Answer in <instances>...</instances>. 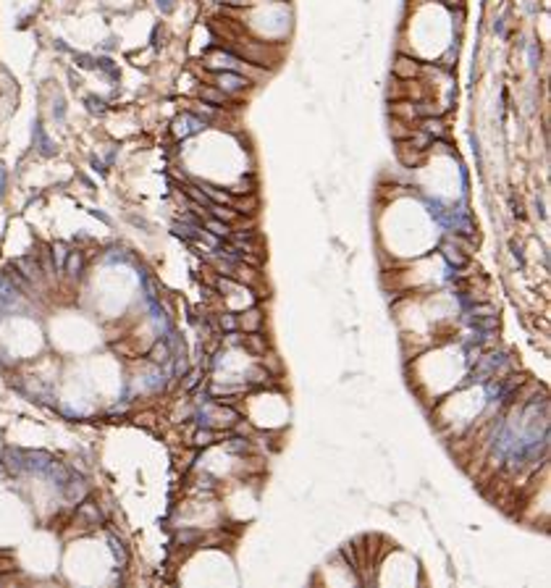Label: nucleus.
I'll list each match as a JSON object with an SVG mask.
<instances>
[{"label":"nucleus","instance_id":"obj_1","mask_svg":"<svg viewBox=\"0 0 551 588\" xmlns=\"http://www.w3.org/2000/svg\"><path fill=\"white\" fill-rule=\"evenodd\" d=\"M216 87L226 95H239L250 87V79L242 76L239 71H216Z\"/></svg>","mask_w":551,"mask_h":588},{"label":"nucleus","instance_id":"obj_2","mask_svg":"<svg viewBox=\"0 0 551 588\" xmlns=\"http://www.w3.org/2000/svg\"><path fill=\"white\" fill-rule=\"evenodd\" d=\"M205 66L210 71H242V60L231 53H223V50H210L205 55Z\"/></svg>","mask_w":551,"mask_h":588},{"label":"nucleus","instance_id":"obj_3","mask_svg":"<svg viewBox=\"0 0 551 588\" xmlns=\"http://www.w3.org/2000/svg\"><path fill=\"white\" fill-rule=\"evenodd\" d=\"M205 126H208L205 118L194 116V113H184V116H179V118L174 121V134H176L179 139H184V137H189V134L202 132Z\"/></svg>","mask_w":551,"mask_h":588},{"label":"nucleus","instance_id":"obj_4","mask_svg":"<svg viewBox=\"0 0 551 588\" xmlns=\"http://www.w3.org/2000/svg\"><path fill=\"white\" fill-rule=\"evenodd\" d=\"M32 139H35V147H37V152H40L42 158H53L55 152H58V145L48 137V132H45L40 118H35V123H32Z\"/></svg>","mask_w":551,"mask_h":588},{"label":"nucleus","instance_id":"obj_5","mask_svg":"<svg viewBox=\"0 0 551 588\" xmlns=\"http://www.w3.org/2000/svg\"><path fill=\"white\" fill-rule=\"evenodd\" d=\"M501 365V352H491V354H486V357H480V363L475 365V381H488V378H494L496 376V370Z\"/></svg>","mask_w":551,"mask_h":588},{"label":"nucleus","instance_id":"obj_6","mask_svg":"<svg viewBox=\"0 0 551 588\" xmlns=\"http://www.w3.org/2000/svg\"><path fill=\"white\" fill-rule=\"evenodd\" d=\"M418 74H420V63H415V60L407 58V55L396 58V63H394V76H396V79L409 82V79H415Z\"/></svg>","mask_w":551,"mask_h":588},{"label":"nucleus","instance_id":"obj_7","mask_svg":"<svg viewBox=\"0 0 551 588\" xmlns=\"http://www.w3.org/2000/svg\"><path fill=\"white\" fill-rule=\"evenodd\" d=\"M50 462H53V457H50L48 452H24V470L45 473Z\"/></svg>","mask_w":551,"mask_h":588},{"label":"nucleus","instance_id":"obj_8","mask_svg":"<svg viewBox=\"0 0 551 588\" xmlns=\"http://www.w3.org/2000/svg\"><path fill=\"white\" fill-rule=\"evenodd\" d=\"M3 462H6V468L11 470V473H21L24 470V452L21 449H8L3 452Z\"/></svg>","mask_w":551,"mask_h":588},{"label":"nucleus","instance_id":"obj_9","mask_svg":"<svg viewBox=\"0 0 551 588\" xmlns=\"http://www.w3.org/2000/svg\"><path fill=\"white\" fill-rule=\"evenodd\" d=\"M45 473H50V478H53V481H55L60 488H63V486L68 483V478H71V470L63 468V465H60V462H55V460L48 465V470H45Z\"/></svg>","mask_w":551,"mask_h":588},{"label":"nucleus","instance_id":"obj_10","mask_svg":"<svg viewBox=\"0 0 551 588\" xmlns=\"http://www.w3.org/2000/svg\"><path fill=\"white\" fill-rule=\"evenodd\" d=\"M13 268H16V271H21L26 281H35V278H37V273H40V268H37V260H32V257H21V260H16V263H13Z\"/></svg>","mask_w":551,"mask_h":588},{"label":"nucleus","instance_id":"obj_11","mask_svg":"<svg viewBox=\"0 0 551 588\" xmlns=\"http://www.w3.org/2000/svg\"><path fill=\"white\" fill-rule=\"evenodd\" d=\"M150 360L155 363V365H165L168 360H171V347H168L165 342H158L155 347L150 349Z\"/></svg>","mask_w":551,"mask_h":588},{"label":"nucleus","instance_id":"obj_12","mask_svg":"<svg viewBox=\"0 0 551 588\" xmlns=\"http://www.w3.org/2000/svg\"><path fill=\"white\" fill-rule=\"evenodd\" d=\"M200 97H202L208 105H226V103H228V95H226V92L213 89V87H205V89L200 92Z\"/></svg>","mask_w":551,"mask_h":588},{"label":"nucleus","instance_id":"obj_13","mask_svg":"<svg viewBox=\"0 0 551 588\" xmlns=\"http://www.w3.org/2000/svg\"><path fill=\"white\" fill-rule=\"evenodd\" d=\"M82 266H84L82 252H68V255H66L63 268H66V273H68V276H79V273H82Z\"/></svg>","mask_w":551,"mask_h":588},{"label":"nucleus","instance_id":"obj_14","mask_svg":"<svg viewBox=\"0 0 551 588\" xmlns=\"http://www.w3.org/2000/svg\"><path fill=\"white\" fill-rule=\"evenodd\" d=\"M79 517H87V522L89 525H100L102 522V515H100V509L92 504V502H84L82 507H79Z\"/></svg>","mask_w":551,"mask_h":588},{"label":"nucleus","instance_id":"obj_15","mask_svg":"<svg viewBox=\"0 0 551 588\" xmlns=\"http://www.w3.org/2000/svg\"><path fill=\"white\" fill-rule=\"evenodd\" d=\"M16 286H13L8 278L6 281H0V307H8V305H13V300H16Z\"/></svg>","mask_w":551,"mask_h":588},{"label":"nucleus","instance_id":"obj_16","mask_svg":"<svg viewBox=\"0 0 551 588\" xmlns=\"http://www.w3.org/2000/svg\"><path fill=\"white\" fill-rule=\"evenodd\" d=\"M244 347L252 349L255 354H265V339L260 336L257 331H252L250 336H244Z\"/></svg>","mask_w":551,"mask_h":588},{"label":"nucleus","instance_id":"obj_17","mask_svg":"<svg viewBox=\"0 0 551 588\" xmlns=\"http://www.w3.org/2000/svg\"><path fill=\"white\" fill-rule=\"evenodd\" d=\"M84 105H87V111H89L92 116H102L105 111H108L105 100H102V97H97V95H87V97H84Z\"/></svg>","mask_w":551,"mask_h":588},{"label":"nucleus","instance_id":"obj_18","mask_svg":"<svg viewBox=\"0 0 551 588\" xmlns=\"http://www.w3.org/2000/svg\"><path fill=\"white\" fill-rule=\"evenodd\" d=\"M441 252H443V257H446L454 268H465V266H467V257H465V255H459V250H452L449 244H443V247H441Z\"/></svg>","mask_w":551,"mask_h":588},{"label":"nucleus","instance_id":"obj_19","mask_svg":"<svg viewBox=\"0 0 551 588\" xmlns=\"http://www.w3.org/2000/svg\"><path fill=\"white\" fill-rule=\"evenodd\" d=\"M200 541H202L200 531H179L176 533V544H181V546H194V544H200Z\"/></svg>","mask_w":551,"mask_h":588},{"label":"nucleus","instance_id":"obj_20","mask_svg":"<svg viewBox=\"0 0 551 588\" xmlns=\"http://www.w3.org/2000/svg\"><path fill=\"white\" fill-rule=\"evenodd\" d=\"M184 192H187V197L189 200H194V203L197 205H202V208H210V203H213V200L200 189V187H192V184H189V187H184Z\"/></svg>","mask_w":551,"mask_h":588},{"label":"nucleus","instance_id":"obj_21","mask_svg":"<svg viewBox=\"0 0 551 588\" xmlns=\"http://www.w3.org/2000/svg\"><path fill=\"white\" fill-rule=\"evenodd\" d=\"M205 228L210 231V234H216V237H228L231 234V228H228V223H223V221H218V218H208L205 221Z\"/></svg>","mask_w":551,"mask_h":588},{"label":"nucleus","instance_id":"obj_22","mask_svg":"<svg viewBox=\"0 0 551 588\" xmlns=\"http://www.w3.org/2000/svg\"><path fill=\"white\" fill-rule=\"evenodd\" d=\"M210 200H213V203H221V205H226V203H231V197H228L226 192H221L218 187H213V184H202V187H200Z\"/></svg>","mask_w":551,"mask_h":588},{"label":"nucleus","instance_id":"obj_23","mask_svg":"<svg viewBox=\"0 0 551 588\" xmlns=\"http://www.w3.org/2000/svg\"><path fill=\"white\" fill-rule=\"evenodd\" d=\"M74 63L84 71H92V69H97V58L89 53H74Z\"/></svg>","mask_w":551,"mask_h":588},{"label":"nucleus","instance_id":"obj_24","mask_svg":"<svg viewBox=\"0 0 551 588\" xmlns=\"http://www.w3.org/2000/svg\"><path fill=\"white\" fill-rule=\"evenodd\" d=\"M97 69L108 74V79H111V82H118V69H116V63H113V60H111L108 55L97 58Z\"/></svg>","mask_w":551,"mask_h":588},{"label":"nucleus","instance_id":"obj_25","mask_svg":"<svg viewBox=\"0 0 551 588\" xmlns=\"http://www.w3.org/2000/svg\"><path fill=\"white\" fill-rule=\"evenodd\" d=\"M108 544H111V551H113V557L118 560V565L124 567V565H126V560H129V557H126V549H124V544H121V541H118L116 536H111V538H108Z\"/></svg>","mask_w":551,"mask_h":588},{"label":"nucleus","instance_id":"obj_26","mask_svg":"<svg viewBox=\"0 0 551 588\" xmlns=\"http://www.w3.org/2000/svg\"><path fill=\"white\" fill-rule=\"evenodd\" d=\"M423 132L431 134L433 139H438V137L443 134V123H441L438 118H425V121H423Z\"/></svg>","mask_w":551,"mask_h":588},{"label":"nucleus","instance_id":"obj_27","mask_svg":"<svg viewBox=\"0 0 551 588\" xmlns=\"http://www.w3.org/2000/svg\"><path fill=\"white\" fill-rule=\"evenodd\" d=\"M260 320H263V315H260V310H250L247 315L242 318V326L247 329V331H257V329H260Z\"/></svg>","mask_w":551,"mask_h":588},{"label":"nucleus","instance_id":"obj_28","mask_svg":"<svg viewBox=\"0 0 551 588\" xmlns=\"http://www.w3.org/2000/svg\"><path fill=\"white\" fill-rule=\"evenodd\" d=\"M213 439H216V433H213L210 428H200V431L194 433V444H197V446H210Z\"/></svg>","mask_w":551,"mask_h":588},{"label":"nucleus","instance_id":"obj_29","mask_svg":"<svg viewBox=\"0 0 551 588\" xmlns=\"http://www.w3.org/2000/svg\"><path fill=\"white\" fill-rule=\"evenodd\" d=\"M53 118L55 121H63L66 118V100H63V95H55V100H53Z\"/></svg>","mask_w":551,"mask_h":588},{"label":"nucleus","instance_id":"obj_30","mask_svg":"<svg viewBox=\"0 0 551 588\" xmlns=\"http://www.w3.org/2000/svg\"><path fill=\"white\" fill-rule=\"evenodd\" d=\"M528 63H530L533 71L538 69V63H541V48H538V45H530V48H528Z\"/></svg>","mask_w":551,"mask_h":588},{"label":"nucleus","instance_id":"obj_31","mask_svg":"<svg viewBox=\"0 0 551 588\" xmlns=\"http://www.w3.org/2000/svg\"><path fill=\"white\" fill-rule=\"evenodd\" d=\"M247 449H250L247 439H231V441H228V452H234V454H244Z\"/></svg>","mask_w":551,"mask_h":588},{"label":"nucleus","instance_id":"obj_32","mask_svg":"<svg viewBox=\"0 0 551 588\" xmlns=\"http://www.w3.org/2000/svg\"><path fill=\"white\" fill-rule=\"evenodd\" d=\"M71 483H74V486H68V483L63 486V488H66V494H68V499H82V497H84V486H82V481H79V483L71 481Z\"/></svg>","mask_w":551,"mask_h":588},{"label":"nucleus","instance_id":"obj_33","mask_svg":"<svg viewBox=\"0 0 551 588\" xmlns=\"http://www.w3.org/2000/svg\"><path fill=\"white\" fill-rule=\"evenodd\" d=\"M470 145H472V155H475V163H478V171H483V155H480V142L475 134H470Z\"/></svg>","mask_w":551,"mask_h":588},{"label":"nucleus","instance_id":"obj_34","mask_svg":"<svg viewBox=\"0 0 551 588\" xmlns=\"http://www.w3.org/2000/svg\"><path fill=\"white\" fill-rule=\"evenodd\" d=\"M221 326H223L228 334H234V331H236V326H239V320H236V315L226 313V315H221Z\"/></svg>","mask_w":551,"mask_h":588},{"label":"nucleus","instance_id":"obj_35","mask_svg":"<svg viewBox=\"0 0 551 588\" xmlns=\"http://www.w3.org/2000/svg\"><path fill=\"white\" fill-rule=\"evenodd\" d=\"M66 255H68V252H66V247L60 244V242H58V244H53V260L58 263L60 268H63V263H66Z\"/></svg>","mask_w":551,"mask_h":588},{"label":"nucleus","instance_id":"obj_36","mask_svg":"<svg viewBox=\"0 0 551 588\" xmlns=\"http://www.w3.org/2000/svg\"><path fill=\"white\" fill-rule=\"evenodd\" d=\"M509 247H512V255H514V260H517V266H520V268H525V255H523V247H520L517 242H512Z\"/></svg>","mask_w":551,"mask_h":588},{"label":"nucleus","instance_id":"obj_37","mask_svg":"<svg viewBox=\"0 0 551 588\" xmlns=\"http://www.w3.org/2000/svg\"><path fill=\"white\" fill-rule=\"evenodd\" d=\"M155 3H158L160 13H174V8H176V0H155Z\"/></svg>","mask_w":551,"mask_h":588},{"label":"nucleus","instance_id":"obj_38","mask_svg":"<svg viewBox=\"0 0 551 588\" xmlns=\"http://www.w3.org/2000/svg\"><path fill=\"white\" fill-rule=\"evenodd\" d=\"M247 376H250V381H263V378L268 381V370H263V368H252Z\"/></svg>","mask_w":551,"mask_h":588},{"label":"nucleus","instance_id":"obj_39","mask_svg":"<svg viewBox=\"0 0 551 588\" xmlns=\"http://www.w3.org/2000/svg\"><path fill=\"white\" fill-rule=\"evenodd\" d=\"M89 163H92V168H95V171H97L100 176H108V168H105V163H102L100 158H92Z\"/></svg>","mask_w":551,"mask_h":588},{"label":"nucleus","instance_id":"obj_40","mask_svg":"<svg viewBox=\"0 0 551 588\" xmlns=\"http://www.w3.org/2000/svg\"><path fill=\"white\" fill-rule=\"evenodd\" d=\"M53 48H55L58 53H68V50H71V48H68V45H66L63 40H55V42H53Z\"/></svg>","mask_w":551,"mask_h":588},{"label":"nucleus","instance_id":"obj_41","mask_svg":"<svg viewBox=\"0 0 551 588\" xmlns=\"http://www.w3.org/2000/svg\"><path fill=\"white\" fill-rule=\"evenodd\" d=\"M92 215H95V218H97V221H102V223H108V226L113 223V221L108 218V215H105V213H102V210H92Z\"/></svg>","mask_w":551,"mask_h":588},{"label":"nucleus","instance_id":"obj_42","mask_svg":"<svg viewBox=\"0 0 551 588\" xmlns=\"http://www.w3.org/2000/svg\"><path fill=\"white\" fill-rule=\"evenodd\" d=\"M6 179H8L6 176V168H0V197L6 194Z\"/></svg>","mask_w":551,"mask_h":588},{"label":"nucleus","instance_id":"obj_43","mask_svg":"<svg viewBox=\"0 0 551 588\" xmlns=\"http://www.w3.org/2000/svg\"><path fill=\"white\" fill-rule=\"evenodd\" d=\"M494 32H496V35H504V16L494 21Z\"/></svg>","mask_w":551,"mask_h":588},{"label":"nucleus","instance_id":"obj_44","mask_svg":"<svg viewBox=\"0 0 551 588\" xmlns=\"http://www.w3.org/2000/svg\"><path fill=\"white\" fill-rule=\"evenodd\" d=\"M535 208H538V215H541V218H546V205H543V200H541V197L535 200Z\"/></svg>","mask_w":551,"mask_h":588},{"label":"nucleus","instance_id":"obj_45","mask_svg":"<svg viewBox=\"0 0 551 588\" xmlns=\"http://www.w3.org/2000/svg\"><path fill=\"white\" fill-rule=\"evenodd\" d=\"M129 221H131L134 226H142V228H150V223H147V221H142V218H136V215H131Z\"/></svg>","mask_w":551,"mask_h":588},{"label":"nucleus","instance_id":"obj_46","mask_svg":"<svg viewBox=\"0 0 551 588\" xmlns=\"http://www.w3.org/2000/svg\"><path fill=\"white\" fill-rule=\"evenodd\" d=\"M197 378H200L197 373H189V376H187V389H192V386L197 383Z\"/></svg>","mask_w":551,"mask_h":588},{"label":"nucleus","instance_id":"obj_47","mask_svg":"<svg viewBox=\"0 0 551 588\" xmlns=\"http://www.w3.org/2000/svg\"><path fill=\"white\" fill-rule=\"evenodd\" d=\"M0 473H3V465H0Z\"/></svg>","mask_w":551,"mask_h":588}]
</instances>
